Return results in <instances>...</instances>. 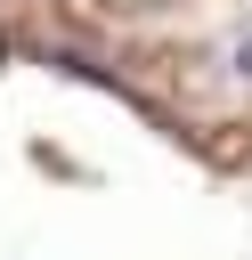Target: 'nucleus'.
<instances>
[{
	"label": "nucleus",
	"instance_id": "1",
	"mask_svg": "<svg viewBox=\"0 0 252 260\" xmlns=\"http://www.w3.org/2000/svg\"><path fill=\"white\" fill-rule=\"evenodd\" d=\"M236 73H244V81H252V41H244V49H236Z\"/></svg>",
	"mask_w": 252,
	"mask_h": 260
}]
</instances>
